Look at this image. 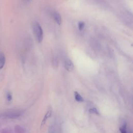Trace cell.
Returning <instances> with one entry per match:
<instances>
[{"instance_id": "3957f363", "label": "cell", "mask_w": 133, "mask_h": 133, "mask_svg": "<svg viewBox=\"0 0 133 133\" xmlns=\"http://www.w3.org/2000/svg\"><path fill=\"white\" fill-rule=\"evenodd\" d=\"M64 67L65 69L71 72L73 71L74 69V66L72 62V61L70 59H66L64 62Z\"/></svg>"}, {"instance_id": "4fadbf2b", "label": "cell", "mask_w": 133, "mask_h": 133, "mask_svg": "<svg viewBox=\"0 0 133 133\" xmlns=\"http://www.w3.org/2000/svg\"><path fill=\"white\" fill-rule=\"evenodd\" d=\"M7 99L8 101H11L12 99V95L10 92H8L7 94Z\"/></svg>"}, {"instance_id": "7c38bea8", "label": "cell", "mask_w": 133, "mask_h": 133, "mask_svg": "<svg viewBox=\"0 0 133 133\" xmlns=\"http://www.w3.org/2000/svg\"><path fill=\"white\" fill-rule=\"evenodd\" d=\"M119 130L122 133H125L127 132L126 131V124H124V125H123L120 128H119Z\"/></svg>"}, {"instance_id": "52a82bcc", "label": "cell", "mask_w": 133, "mask_h": 133, "mask_svg": "<svg viewBox=\"0 0 133 133\" xmlns=\"http://www.w3.org/2000/svg\"><path fill=\"white\" fill-rule=\"evenodd\" d=\"M74 97L75 100L78 102H83L84 101L83 97L77 91L74 92Z\"/></svg>"}, {"instance_id": "9c48e42d", "label": "cell", "mask_w": 133, "mask_h": 133, "mask_svg": "<svg viewBox=\"0 0 133 133\" xmlns=\"http://www.w3.org/2000/svg\"><path fill=\"white\" fill-rule=\"evenodd\" d=\"M52 65L54 68H57L58 66V60L57 58H54L52 59Z\"/></svg>"}, {"instance_id": "5b68a950", "label": "cell", "mask_w": 133, "mask_h": 133, "mask_svg": "<svg viewBox=\"0 0 133 133\" xmlns=\"http://www.w3.org/2000/svg\"><path fill=\"white\" fill-rule=\"evenodd\" d=\"M51 113H52V111L51 109H49L46 113V114L45 115L43 119V121L41 123V127H42L44 126V125L45 124V122L47 121V119L50 117L51 115Z\"/></svg>"}, {"instance_id": "7a4b0ae2", "label": "cell", "mask_w": 133, "mask_h": 133, "mask_svg": "<svg viewBox=\"0 0 133 133\" xmlns=\"http://www.w3.org/2000/svg\"><path fill=\"white\" fill-rule=\"evenodd\" d=\"M23 113V112L20 110H10L3 113L1 117L3 118L14 119L20 117Z\"/></svg>"}, {"instance_id": "6da1fadb", "label": "cell", "mask_w": 133, "mask_h": 133, "mask_svg": "<svg viewBox=\"0 0 133 133\" xmlns=\"http://www.w3.org/2000/svg\"><path fill=\"white\" fill-rule=\"evenodd\" d=\"M33 31L36 40L41 43L43 39V32L42 27L38 22H34L33 24Z\"/></svg>"}, {"instance_id": "5bb4252c", "label": "cell", "mask_w": 133, "mask_h": 133, "mask_svg": "<svg viewBox=\"0 0 133 133\" xmlns=\"http://www.w3.org/2000/svg\"><path fill=\"white\" fill-rule=\"evenodd\" d=\"M32 0H24V2L25 3H30Z\"/></svg>"}, {"instance_id": "ba28073f", "label": "cell", "mask_w": 133, "mask_h": 133, "mask_svg": "<svg viewBox=\"0 0 133 133\" xmlns=\"http://www.w3.org/2000/svg\"><path fill=\"white\" fill-rule=\"evenodd\" d=\"M15 131L17 132H25V130L24 129V128H23L22 127L20 126H15Z\"/></svg>"}, {"instance_id": "30bf717a", "label": "cell", "mask_w": 133, "mask_h": 133, "mask_svg": "<svg viewBox=\"0 0 133 133\" xmlns=\"http://www.w3.org/2000/svg\"><path fill=\"white\" fill-rule=\"evenodd\" d=\"M89 112L91 113H94L96 114H99V113L96 108H91L89 110Z\"/></svg>"}, {"instance_id": "8fae6325", "label": "cell", "mask_w": 133, "mask_h": 133, "mask_svg": "<svg viewBox=\"0 0 133 133\" xmlns=\"http://www.w3.org/2000/svg\"><path fill=\"white\" fill-rule=\"evenodd\" d=\"M85 26V23L83 21H80L78 23V27L79 30H82Z\"/></svg>"}, {"instance_id": "277c9868", "label": "cell", "mask_w": 133, "mask_h": 133, "mask_svg": "<svg viewBox=\"0 0 133 133\" xmlns=\"http://www.w3.org/2000/svg\"><path fill=\"white\" fill-rule=\"evenodd\" d=\"M52 16H53V18L55 19V21L56 22V23L60 25L62 22V19H61V16L60 15V14L59 13H58L57 12L55 11L52 13Z\"/></svg>"}, {"instance_id": "8992f818", "label": "cell", "mask_w": 133, "mask_h": 133, "mask_svg": "<svg viewBox=\"0 0 133 133\" xmlns=\"http://www.w3.org/2000/svg\"><path fill=\"white\" fill-rule=\"evenodd\" d=\"M5 56L2 52H0V70H1L5 63Z\"/></svg>"}]
</instances>
